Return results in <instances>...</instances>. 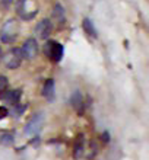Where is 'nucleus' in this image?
Wrapping results in <instances>:
<instances>
[{
    "label": "nucleus",
    "instance_id": "obj_6",
    "mask_svg": "<svg viewBox=\"0 0 149 160\" xmlns=\"http://www.w3.org/2000/svg\"><path fill=\"white\" fill-rule=\"evenodd\" d=\"M38 42L35 38H28L25 42H24V45H22V57H25L26 60H34L37 55H38Z\"/></svg>",
    "mask_w": 149,
    "mask_h": 160
},
{
    "label": "nucleus",
    "instance_id": "obj_12",
    "mask_svg": "<svg viewBox=\"0 0 149 160\" xmlns=\"http://www.w3.org/2000/svg\"><path fill=\"white\" fill-rule=\"evenodd\" d=\"M53 16H54V19L56 21H59L60 23H63L64 22V10L60 4H56L54 6V9H53Z\"/></svg>",
    "mask_w": 149,
    "mask_h": 160
},
{
    "label": "nucleus",
    "instance_id": "obj_18",
    "mask_svg": "<svg viewBox=\"0 0 149 160\" xmlns=\"http://www.w3.org/2000/svg\"><path fill=\"white\" fill-rule=\"evenodd\" d=\"M2 3H3L4 8H9V6L13 3V0H2Z\"/></svg>",
    "mask_w": 149,
    "mask_h": 160
},
{
    "label": "nucleus",
    "instance_id": "obj_2",
    "mask_svg": "<svg viewBox=\"0 0 149 160\" xmlns=\"http://www.w3.org/2000/svg\"><path fill=\"white\" fill-rule=\"evenodd\" d=\"M18 31H19V23L16 19H8L3 23L0 29V39L4 44H12L18 38Z\"/></svg>",
    "mask_w": 149,
    "mask_h": 160
},
{
    "label": "nucleus",
    "instance_id": "obj_15",
    "mask_svg": "<svg viewBox=\"0 0 149 160\" xmlns=\"http://www.w3.org/2000/svg\"><path fill=\"white\" fill-rule=\"evenodd\" d=\"M9 86V82H8V77L6 76H0V93H3Z\"/></svg>",
    "mask_w": 149,
    "mask_h": 160
},
{
    "label": "nucleus",
    "instance_id": "obj_4",
    "mask_svg": "<svg viewBox=\"0 0 149 160\" xmlns=\"http://www.w3.org/2000/svg\"><path fill=\"white\" fill-rule=\"evenodd\" d=\"M3 58V63L4 66L9 68V70H16L19 66L22 64V52L19 48H12V50H9L6 54H4V57H2Z\"/></svg>",
    "mask_w": 149,
    "mask_h": 160
},
{
    "label": "nucleus",
    "instance_id": "obj_7",
    "mask_svg": "<svg viewBox=\"0 0 149 160\" xmlns=\"http://www.w3.org/2000/svg\"><path fill=\"white\" fill-rule=\"evenodd\" d=\"M53 31V23L50 19H43L38 22V25L35 26V34L41 39H47Z\"/></svg>",
    "mask_w": 149,
    "mask_h": 160
},
{
    "label": "nucleus",
    "instance_id": "obj_11",
    "mask_svg": "<svg viewBox=\"0 0 149 160\" xmlns=\"http://www.w3.org/2000/svg\"><path fill=\"white\" fill-rule=\"evenodd\" d=\"M43 96L47 98L48 101H51L54 98V80L53 79L45 80V83L43 86Z\"/></svg>",
    "mask_w": 149,
    "mask_h": 160
},
{
    "label": "nucleus",
    "instance_id": "obj_1",
    "mask_svg": "<svg viewBox=\"0 0 149 160\" xmlns=\"http://www.w3.org/2000/svg\"><path fill=\"white\" fill-rule=\"evenodd\" d=\"M16 13L24 21H31L38 13V4L35 0H18Z\"/></svg>",
    "mask_w": 149,
    "mask_h": 160
},
{
    "label": "nucleus",
    "instance_id": "obj_10",
    "mask_svg": "<svg viewBox=\"0 0 149 160\" xmlns=\"http://www.w3.org/2000/svg\"><path fill=\"white\" fill-rule=\"evenodd\" d=\"M83 144H85V138L83 135H79L75 141V147H73V159H79L83 156Z\"/></svg>",
    "mask_w": 149,
    "mask_h": 160
},
{
    "label": "nucleus",
    "instance_id": "obj_5",
    "mask_svg": "<svg viewBox=\"0 0 149 160\" xmlns=\"http://www.w3.org/2000/svg\"><path fill=\"white\" fill-rule=\"evenodd\" d=\"M44 124V114L37 112L35 115H32V118L28 121L25 127V134L26 135H37L41 131V127Z\"/></svg>",
    "mask_w": 149,
    "mask_h": 160
},
{
    "label": "nucleus",
    "instance_id": "obj_14",
    "mask_svg": "<svg viewBox=\"0 0 149 160\" xmlns=\"http://www.w3.org/2000/svg\"><path fill=\"white\" fill-rule=\"evenodd\" d=\"M13 143H15V138H13L12 134H8V132H6V134L0 135V144L9 147V146H13Z\"/></svg>",
    "mask_w": 149,
    "mask_h": 160
},
{
    "label": "nucleus",
    "instance_id": "obj_20",
    "mask_svg": "<svg viewBox=\"0 0 149 160\" xmlns=\"http://www.w3.org/2000/svg\"><path fill=\"white\" fill-rule=\"evenodd\" d=\"M2 57H3V54H2V48H0V61H2Z\"/></svg>",
    "mask_w": 149,
    "mask_h": 160
},
{
    "label": "nucleus",
    "instance_id": "obj_17",
    "mask_svg": "<svg viewBox=\"0 0 149 160\" xmlns=\"http://www.w3.org/2000/svg\"><path fill=\"white\" fill-rule=\"evenodd\" d=\"M101 138L104 140V143H108V141H110V134H108V132H104Z\"/></svg>",
    "mask_w": 149,
    "mask_h": 160
},
{
    "label": "nucleus",
    "instance_id": "obj_8",
    "mask_svg": "<svg viewBox=\"0 0 149 160\" xmlns=\"http://www.w3.org/2000/svg\"><path fill=\"white\" fill-rule=\"evenodd\" d=\"M22 96V92L19 90V89H15V90H9V92H6L2 96V101L6 102V103H9V105H18V102H19V99H21Z\"/></svg>",
    "mask_w": 149,
    "mask_h": 160
},
{
    "label": "nucleus",
    "instance_id": "obj_3",
    "mask_svg": "<svg viewBox=\"0 0 149 160\" xmlns=\"http://www.w3.org/2000/svg\"><path fill=\"white\" fill-rule=\"evenodd\" d=\"M63 45L60 42H56V41H48L45 45H44V54L47 55L48 58L54 63H59L60 60L63 58Z\"/></svg>",
    "mask_w": 149,
    "mask_h": 160
},
{
    "label": "nucleus",
    "instance_id": "obj_19",
    "mask_svg": "<svg viewBox=\"0 0 149 160\" xmlns=\"http://www.w3.org/2000/svg\"><path fill=\"white\" fill-rule=\"evenodd\" d=\"M24 111H25V106H24V108H21V106H18V108H16V114H22Z\"/></svg>",
    "mask_w": 149,
    "mask_h": 160
},
{
    "label": "nucleus",
    "instance_id": "obj_16",
    "mask_svg": "<svg viewBox=\"0 0 149 160\" xmlns=\"http://www.w3.org/2000/svg\"><path fill=\"white\" fill-rule=\"evenodd\" d=\"M9 115V111L4 108V106H0V119H3V118H6Z\"/></svg>",
    "mask_w": 149,
    "mask_h": 160
},
{
    "label": "nucleus",
    "instance_id": "obj_13",
    "mask_svg": "<svg viewBox=\"0 0 149 160\" xmlns=\"http://www.w3.org/2000/svg\"><path fill=\"white\" fill-rule=\"evenodd\" d=\"M83 29L89 37H97V31H95L94 25H92V22L89 19H83Z\"/></svg>",
    "mask_w": 149,
    "mask_h": 160
},
{
    "label": "nucleus",
    "instance_id": "obj_9",
    "mask_svg": "<svg viewBox=\"0 0 149 160\" xmlns=\"http://www.w3.org/2000/svg\"><path fill=\"white\" fill-rule=\"evenodd\" d=\"M70 103L75 108L77 114H82L83 112V98H82V93L79 90H75L70 96Z\"/></svg>",
    "mask_w": 149,
    "mask_h": 160
}]
</instances>
